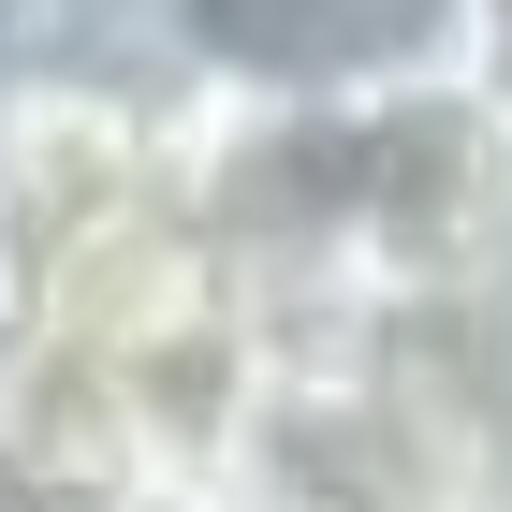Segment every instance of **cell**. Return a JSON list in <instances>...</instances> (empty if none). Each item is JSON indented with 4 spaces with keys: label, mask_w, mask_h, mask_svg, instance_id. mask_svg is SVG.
Returning a JSON list of instances; mask_svg holds the SVG:
<instances>
[{
    "label": "cell",
    "mask_w": 512,
    "mask_h": 512,
    "mask_svg": "<svg viewBox=\"0 0 512 512\" xmlns=\"http://www.w3.org/2000/svg\"><path fill=\"white\" fill-rule=\"evenodd\" d=\"M483 278H512V118L454 59L337 118V293L410 308V293H483Z\"/></svg>",
    "instance_id": "obj_1"
},
{
    "label": "cell",
    "mask_w": 512,
    "mask_h": 512,
    "mask_svg": "<svg viewBox=\"0 0 512 512\" xmlns=\"http://www.w3.org/2000/svg\"><path fill=\"white\" fill-rule=\"evenodd\" d=\"M205 103H264V118H352L469 59V0H191L176 15Z\"/></svg>",
    "instance_id": "obj_2"
},
{
    "label": "cell",
    "mask_w": 512,
    "mask_h": 512,
    "mask_svg": "<svg viewBox=\"0 0 512 512\" xmlns=\"http://www.w3.org/2000/svg\"><path fill=\"white\" fill-rule=\"evenodd\" d=\"M337 366L381 395V425L410 439V469L439 483V512H512V278L366 308L337 337Z\"/></svg>",
    "instance_id": "obj_3"
},
{
    "label": "cell",
    "mask_w": 512,
    "mask_h": 512,
    "mask_svg": "<svg viewBox=\"0 0 512 512\" xmlns=\"http://www.w3.org/2000/svg\"><path fill=\"white\" fill-rule=\"evenodd\" d=\"M469 88L512 118V0H469Z\"/></svg>",
    "instance_id": "obj_4"
},
{
    "label": "cell",
    "mask_w": 512,
    "mask_h": 512,
    "mask_svg": "<svg viewBox=\"0 0 512 512\" xmlns=\"http://www.w3.org/2000/svg\"><path fill=\"white\" fill-rule=\"evenodd\" d=\"M74 512H220V483H118V498H74Z\"/></svg>",
    "instance_id": "obj_5"
},
{
    "label": "cell",
    "mask_w": 512,
    "mask_h": 512,
    "mask_svg": "<svg viewBox=\"0 0 512 512\" xmlns=\"http://www.w3.org/2000/svg\"><path fill=\"white\" fill-rule=\"evenodd\" d=\"M0 512H74V498H59V483H44L30 454H15V439H0Z\"/></svg>",
    "instance_id": "obj_6"
},
{
    "label": "cell",
    "mask_w": 512,
    "mask_h": 512,
    "mask_svg": "<svg viewBox=\"0 0 512 512\" xmlns=\"http://www.w3.org/2000/svg\"><path fill=\"white\" fill-rule=\"evenodd\" d=\"M0 337H15V278H0Z\"/></svg>",
    "instance_id": "obj_7"
}]
</instances>
